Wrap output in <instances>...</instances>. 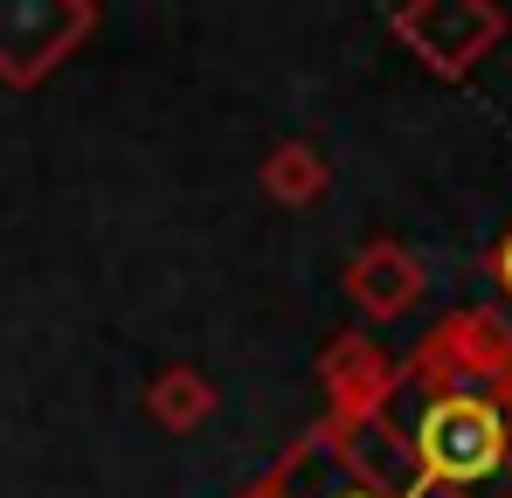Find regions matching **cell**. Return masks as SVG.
<instances>
[{"mask_svg": "<svg viewBox=\"0 0 512 498\" xmlns=\"http://www.w3.org/2000/svg\"><path fill=\"white\" fill-rule=\"evenodd\" d=\"M409 443V464H416V485L443 498H471L478 485L506 478V415L492 395H429L416 429L402 436Z\"/></svg>", "mask_w": 512, "mask_h": 498, "instance_id": "cell-1", "label": "cell"}, {"mask_svg": "<svg viewBox=\"0 0 512 498\" xmlns=\"http://www.w3.org/2000/svg\"><path fill=\"white\" fill-rule=\"evenodd\" d=\"M506 374H512V319L492 305L436 319L402 367V381H416L429 395H492Z\"/></svg>", "mask_w": 512, "mask_h": 498, "instance_id": "cell-2", "label": "cell"}, {"mask_svg": "<svg viewBox=\"0 0 512 498\" xmlns=\"http://www.w3.org/2000/svg\"><path fill=\"white\" fill-rule=\"evenodd\" d=\"M388 35L423 63L429 77H471L512 35V14L499 0H409L388 14Z\"/></svg>", "mask_w": 512, "mask_h": 498, "instance_id": "cell-3", "label": "cell"}, {"mask_svg": "<svg viewBox=\"0 0 512 498\" xmlns=\"http://www.w3.org/2000/svg\"><path fill=\"white\" fill-rule=\"evenodd\" d=\"M97 35L90 0H0V83L35 90Z\"/></svg>", "mask_w": 512, "mask_h": 498, "instance_id": "cell-4", "label": "cell"}, {"mask_svg": "<svg viewBox=\"0 0 512 498\" xmlns=\"http://www.w3.org/2000/svg\"><path fill=\"white\" fill-rule=\"evenodd\" d=\"M319 388H326V422L312 429L319 443H346L353 429L381 422L395 388H402V367L381 353V339L367 332H340L326 353H319Z\"/></svg>", "mask_w": 512, "mask_h": 498, "instance_id": "cell-5", "label": "cell"}, {"mask_svg": "<svg viewBox=\"0 0 512 498\" xmlns=\"http://www.w3.org/2000/svg\"><path fill=\"white\" fill-rule=\"evenodd\" d=\"M346 298H353V312L360 319H374V326H395V319H409L416 305H423L429 291V270L423 256L409 243H395V236H374V243L353 249V263H346Z\"/></svg>", "mask_w": 512, "mask_h": 498, "instance_id": "cell-6", "label": "cell"}, {"mask_svg": "<svg viewBox=\"0 0 512 498\" xmlns=\"http://www.w3.org/2000/svg\"><path fill=\"white\" fill-rule=\"evenodd\" d=\"M222 409V388L201 374V367H160L153 381H146V415L167 429V436H194V429H208Z\"/></svg>", "mask_w": 512, "mask_h": 498, "instance_id": "cell-7", "label": "cell"}, {"mask_svg": "<svg viewBox=\"0 0 512 498\" xmlns=\"http://www.w3.org/2000/svg\"><path fill=\"white\" fill-rule=\"evenodd\" d=\"M256 180H263V194H270L277 208H319L326 187H333V166H326V153H319L312 139H284V146L263 153Z\"/></svg>", "mask_w": 512, "mask_h": 498, "instance_id": "cell-8", "label": "cell"}, {"mask_svg": "<svg viewBox=\"0 0 512 498\" xmlns=\"http://www.w3.org/2000/svg\"><path fill=\"white\" fill-rule=\"evenodd\" d=\"M312 464H319V436H305L291 457H277V464H270L256 485H243L236 498H305L298 485H305V471H312Z\"/></svg>", "mask_w": 512, "mask_h": 498, "instance_id": "cell-9", "label": "cell"}, {"mask_svg": "<svg viewBox=\"0 0 512 498\" xmlns=\"http://www.w3.org/2000/svg\"><path fill=\"white\" fill-rule=\"evenodd\" d=\"M492 277L506 284V298H512V229L499 236V249H492Z\"/></svg>", "mask_w": 512, "mask_h": 498, "instance_id": "cell-10", "label": "cell"}, {"mask_svg": "<svg viewBox=\"0 0 512 498\" xmlns=\"http://www.w3.org/2000/svg\"><path fill=\"white\" fill-rule=\"evenodd\" d=\"M492 402H499V415H506V429H512V374L499 381V388H492Z\"/></svg>", "mask_w": 512, "mask_h": 498, "instance_id": "cell-11", "label": "cell"}, {"mask_svg": "<svg viewBox=\"0 0 512 498\" xmlns=\"http://www.w3.org/2000/svg\"><path fill=\"white\" fill-rule=\"evenodd\" d=\"M506 478H512V443H506Z\"/></svg>", "mask_w": 512, "mask_h": 498, "instance_id": "cell-12", "label": "cell"}]
</instances>
